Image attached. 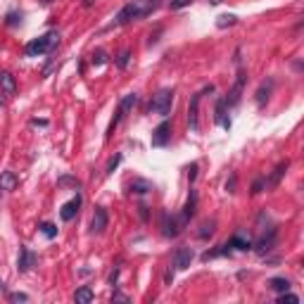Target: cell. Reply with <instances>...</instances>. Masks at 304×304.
<instances>
[{"label": "cell", "mask_w": 304, "mask_h": 304, "mask_svg": "<svg viewBox=\"0 0 304 304\" xmlns=\"http://www.w3.org/2000/svg\"><path fill=\"white\" fill-rule=\"evenodd\" d=\"M159 5H162V0H131V2H126V5L117 12L114 24H117V26H124V24L138 22V19H143V17L157 12L159 10Z\"/></svg>", "instance_id": "obj_1"}, {"label": "cell", "mask_w": 304, "mask_h": 304, "mask_svg": "<svg viewBox=\"0 0 304 304\" xmlns=\"http://www.w3.org/2000/svg\"><path fill=\"white\" fill-rule=\"evenodd\" d=\"M57 45H60V33L48 31V33H43V36L29 41V43L24 45V53H26V57H41V55L53 53Z\"/></svg>", "instance_id": "obj_2"}, {"label": "cell", "mask_w": 304, "mask_h": 304, "mask_svg": "<svg viewBox=\"0 0 304 304\" xmlns=\"http://www.w3.org/2000/svg\"><path fill=\"white\" fill-rule=\"evenodd\" d=\"M171 105H174V88H162L157 90L150 100V112L152 114H162L166 117L171 112Z\"/></svg>", "instance_id": "obj_3"}, {"label": "cell", "mask_w": 304, "mask_h": 304, "mask_svg": "<svg viewBox=\"0 0 304 304\" xmlns=\"http://www.w3.org/2000/svg\"><path fill=\"white\" fill-rule=\"evenodd\" d=\"M138 102V95L136 93H129V95H124V100L119 102V107H117V112H114V117H112V121H109V126H107V138L114 133V129L119 126V121L126 117V112H131L133 109V105Z\"/></svg>", "instance_id": "obj_4"}, {"label": "cell", "mask_w": 304, "mask_h": 304, "mask_svg": "<svg viewBox=\"0 0 304 304\" xmlns=\"http://www.w3.org/2000/svg\"><path fill=\"white\" fill-rule=\"evenodd\" d=\"M183 219L181 217H174V214H162V235L164 238H178L181 230H183Z\"/></svg>", "instance_id": "obj_5"}, {"label": "cell", "mask_w": 304, "mask_h": 304, "mask_svg": "<svg viewBox=\"0 0 304 304\" xmlns=\"http://www.w3.org/2000/svg\"><path fill=\"white\" fill-rule=\"evenodd\" d=\"M169 141H171V121L164 119L157 129L152 131V148H166L169 145Z\"/></svg>", "instance_id": "obj_6"}, {"label": "cell", "mask_w": 304, "mask_h": 304, "mask_svg": "<svg viewBox=\"0 0 304 304\" xmlns=\"http://www.w3.org/2000/svg\"><path fill=\"white\" fill-rule=\"evenodd\" d=\"M245 81H247V74H245V69H240L238 76H235V83L230 86V90H228V107H233V105H238L240 98H242V90H245Z\"/></svg>", "instance_id": "obj_7"}, {"label": "cell", "mask_w": 304, "mask_h": 304, "mask_svg": "<svg viewBox=\"0 0 304 304\" xmlns=\"http://www.w3.org/2000/svg\"><path fill=\"white\" fill-rule=\"evenodd\" d=\"M207 88L200 90V93H195V95L190 98V105H188V124H190V131H193V133H197V129H200V119H197L200 114H197V109H200V100H202V95L207 93Z\"/></svg>", "instance_id": "obj_8"}, {"label": "cell", "mask_w": 304, "mask_h": 304, "mask_svg": "<svg viewBox=\"0 0 304 304\" xmlns=\"http://www.w3.org/2000/svg\"><path fill=\"white\" fill-rule=\"evenodd\" d=\"M276 235H278V228L271 226L269 228V233H261V238L257 240L252 247L259 252V254H266L269 250H273V245H276Z\"/></svg>", "instance_id": "obj_9"}, {"label": "cell", "mask_w": 304, "mask_h": 304, "mask_svg": "<svg viewBox=\"0 0 304 304\" xmlns=\"http://www.w3.org/2000/svg\"><path fill=\"white\" fill-rule=\"evenodd\" d=\"M195 259V252L193 247H178L174 254V266L178 271H185V269H190V264Z\"/></svg>", "instance_id": "obj_10"}, {"label": "cell", "mask_w": 304, "mask_h": 304, "mask_svg": "<svg viewBox=\"0 0 304 304\" xmlns=\"http://www.w3.org/2000/svg\"><path fill=\"white\" fill-rule=\"evenodd\" d=\"M107 209L105 207H95V214H93V221H90V233H95V235H100L105 228H107Z\"/></svg>", "instance_id": "obj_11"}, {"label": "cell", "mask_w": 304, "mask_h": 304, "mask_svg": "<svg viewBox=\"0 0 304 304\" xmlns=\"http://www.w3.org/2000/svg\"><path fill=\"white\" fill-rule=\"evenodd\" d=\"M230 250H238V252H247V250H252V240H250V235H245L242 230H238L233 238L228 240L226 242Z\"/></svg>", "instance_id": "obj_12"}, {"label": "cell", "mask_w": 304, "mask_h": 304, "mask_svg": "<svg viewBox=\"0 0 304 304\" xmlns=\"http://www.w3.org/2000/svg\"><path fill=\"white\" fill-rule=\"evenodd\" d=\"M228 102L226 98H219L217 100V109H214V121H217L219 126H224V129H230V119H228Z\"/></svg>", "instance_id": "obj_13"}, {"label": "cell", "mask_w": 304, "mask_h": 304, "mask_svg": "<svg viewBox=\"0 0 304 304\" xmlns=\"http://www.w3.org/2000/svg\"><path fill=\"white\" fill-rule=\"evenodd\" d=\"M33 264H36V254H33L31 250H29V247H19V259H17V269H19V271H29V269H31Z\"/></svg>", "instance_id": "obj_14"}, {"label": "cell", "mask_w": 304, "mask_h": 304, "mask_svg": "<svg viewBox=\"0 0 304 304\" xmlns=\"http://www.w3.org/2000/svg\"><path fill=\"white\" fill-rule=\"evenodd\" d=\"M129 190L133 193V195H148V193L154 190V183H150L148 178H133L131 185H129Z\"/></svg>", "instance_id": "obj_15"}, {"label": "cell", "mask_w": 304, "mask_h": 304, "mask_svg": "<svg viewBox=\"0 0 304 304\" xmlns=\"http://www.w3.org/2000/svg\"><path fill=\"white\" fill-rule=\"evenodd\" d=\"M78 207H81V195H76L74 200H69V202L60 209V217H62V221H72V219L78 214Z\"/></svg>", "instance_id": "obj_16"}, {"label": "cell", "mask_w": 304, "mask_h": 304, "mask_svg": "<svg viewBox=\"0 0 304 304\" xmlns=\"http://www.w3.org/2000/svg\"><path fill=\"white\" fill-rule=\"evenodd\" d=\"M17 185H19V178H17L14 171L7 169V171H2V174H0V190H2V193H12Z\"/></svg>", "instance_id": "obj_17"}, {"label": "cell", "mask_w": 304, "mask_h": 304, "mask_svg": "<svg viewBox=\"0 0 304 304\" xmlns=\"http://www.w3.org/2000/svg\"><path fill=\"white\" fill-rule=\"evenodd\" d=\"M0 90H2L7 98L17 93V81H14V76H12L10 72H2V74H0Z\"/></svg>", "instance_id": "obj_18"}, {"label": "cell", "mask_w": 304, "mask_h": 304, "mask_svg": "<svg viewBox=\"0 0 304 304\" xmlns=\"http://www.w3.org/2000/svg\"><path fill=\"white\" fill-rule=\"evenodd\" d=\"M195 207H197V193H195V190H190V195H188V202H185L183 212H181V219H183V224H188L190 219L195 217Z\"/></svg>", "instance_id": "obj_19"}, {"label": "cell", "mask_w": 304, "mask_h": 304, "mask_svg": "<svg viewBox=\"0 0 304 304\" xmlns=\"http://www.w3.org/2000/svg\"><path fill=\"white\" fill-rule=\"evenodd\" d=\"M271 88H273V81H269V83H261V88L257 90V105H259V107H264V105L269 102Z\"/></svg>", "instance_id": "obj_20"}, {"label": "cell", "mask_w": 304, "mask_h": 304, "mask_svg": "<svg viewBox=\"0 0 304 304\" xmlns=\"http://www.w3.org/2000/svg\"><path fill=\"white\" fill-rule=\"evenodd\" d=\"M266 285H269V290H273V293H285V290H290V281H288V278H271Z\"/></svg>", "instance_id": "obj_21"}, {"label": "cell", "mask_w": 304, "mask_h": 304, "mask_svg": "<svg viewBox=\"0 0 304 304\" xmlns=\"http://www.w3.org/2000/svg\"><path fill=\"white\" fill-rule=\"evenodd\" d=\"M288 166H290V162H288V159L278 164V166H276V171L271 174V178L266 181V185H278V183H281V178H283V174H285V169H288Z\"/></svg>", "instance_id": "obj_22"}, {"label": "cell", "mask_w": 304, "mask_h": 304, "mask_svg": "<svg viewBox=\"0 0 304 304\" xmlns=\"http://www.w3.org/2000/svg\"><path fill=\"white\" fill-rule=\"evenodd\" d=\"M214 230H217V221H214V219H209V221H205V224L200 226L197 235H200L202 240H207V238H212V235H214Z\"/></svg>", "instance_id": "obj_23"}, {"label": "cell", "mask_w": 304, "mask_h": 304, "mask_svg": "<svg viewBox=\"0 0 304 304\" xmlns=\"http://www.w3.org/2000/svg\"><path fill=\"white\" fill-rule=\"evenodd\" d=\"M93 297H95V295H93V290H90V288H78V290L74 293V300L78 304H90V302H93Z\"/></svg>", "instance_id": "obj_24"}, {"label": "cell", "mask_w": 304, "mask_h": 304, "mask_svg": "<svg viewBox=\"0 0 304 304\" xmlns=\"http://www.w3.org/2000/svg\"><path fill=\"white\" fill-rule=\"evenodd\" d=\"M235 22H238V17H235V14H221V17H219V22H217V26L219 29H226V26H233Z\"/></svg>", "instance_id": "obj_25"}, {"label": "cell", "mask_w": 304, "mask_h": 304, "mask_svg": "<svg viewBox=\"0 0 304 304\" xmlns=\"http://www.w3.org/2000/svg\"><path fill=\"white\" fill-rule=\"evenodd\" d=\"M90 62H93L95 67H102L105 62H107V53H105V50H95L93 57H90Z\"/></svg>", "instance_id": "obj_26"}, {"label": "cell", "mask_w": 304, "mask_h": 304, "mask_svg": "<svg viewBox=\"0 0 304 304\" xmlns=\"http://www.w3.org/2000/svg\"><path fill=\"white\" fill-rule=\"evenodd\" d=\"M129 62H131V50H124V53L117 57V67H119V69H126Z\"/></svg>", "instance_id": "obj_27"}, {"label": "cell", "mask_w": 304, "mask_h": 304, "mask_svg": "<svg viewBox=\"0 0 304 304\" xmlns=\"http://www.w3.org/2000/svg\"><path fill=\"white\" fill-rule=\"evenodd\" d=\"M41 233H43L45 238H55L57 235V226H53V224H41Z\"/></svg>", "instance_id": "obj_28"}, {"label": "cell", "mask_w": 304, "mask_h": 304, "mask_svg": "<svg viewBox=\"0 0 304 304\" xmlns=\"http://www.w3.org/2000/svg\"><path fill=\"white\" fill-rule=\"evenodd\" d=\"M19 22H22V12H10V14L5 17V24H7V26H17Z\"/></svg>", "instance_id": "obj_29"}, {"label": "cell", "mask_w": 304, "mask_h": 304, "mask_svg": "<svg viewBox=\"0 0 304 304\" xmlns=\"http://www.w3.org/2000/svg\"><path fill=\"white\" fill-rule=\"evenodd\" d=\"M278 302H300V297H297V295H290L288 293V290H285V293H278Z\"/></svg>", "instance_id": "obj_30"}, {"label": "cell", "mask_w": 304, "mask_h": 304, "mask_svg": "<svg viewBox=\"0 0 304 304\" xmlns=\"http://www.w3.org/2000/svg\"><path fill=\"white\" fill-rule=\"evenodd\" d=\"M264 185H266V178H257V181L252 183V195H259L261 190H264Z\"/></svg>", "instance_id": "obj_31"}, {"label": "cell", "mask_w": 304, "mask_h": 304, "mask_svg": "<svg viewBox=\"0 0 304 304\" xmlns=\"http://www.w3.org/2000/svg\"><path fill=\"white\" fill-rule=\"evenodd\" d=\"M193 0H169V7L171 10H181V7H188Z\"/></svg>", "instance_id": "obj_32"}, {"label": "cell", "mask_w": 304, "mask_h": 304, "mask_svg": "<svg viewBox=\"0 0 304 304\" xmlns=\"http://www.w3.org/2000/svg\"><path fill=\"white\" fill-rule=\"evenodd\" d=\"M119 162H121V154H114V157L109 159V164H107V174H112V171L119 166Z\"/></svg>", "instance_id": "obj_33"}, {"label": "cell", "mask_w": 304, "mask_h": 304, "mask_svg": "<svg viewBox=\"0 0 304 304\" xmlns=\"http://www.w3.org/2000/svg\"><path fill=\"white\" fill-rule=\"evenodd\" d=\"M10 302H29V295H24V293H12V295H10Z\"/></svg>", "instance_id": "obj_34"}, {"label": "cell", "mask_w": 304, "mask_h": 304, "mask_svg": "<svg viewBox=\"0 0 304 304\" xmlns=\"http://www.w3.org/2000/svg\"><path fill=\"white\" fill-rule=\"evenodd\" d=\"M72 183L74 188H81V181H76V178H72V176H65V178H60V185H67Z\"/></svg>", "instance_id": "obj_35"}, {"label": "cell", "mask_w": 304, "mask_h": 304, "mask_svg": "<svg viewBox=\"0 0 304 304\" xmlns=\"http://www.w3.org/2000/svg\"><path fill=\"white\" fill-rule=\"evenodd\" d=\"M112 302H131V300H129V297H126V295L114 293V295H112Z\"/></svg>", "instance_id": "obj_36"}, {"label": "cell", "mask_w": 304, "mask_h": 304, "mask_svg": "<svg viewBox=\"0 0 304 304\" xmlns=\"http://www.w3.org/2000/svg\"><path fill=\"white\" fill-rule=\"evenodd\" d=\"M188 178H190V181H195L197 178V164H190V169H188Z\"/></svg>", "instance_id": "obj_37"}, {"label": "cell", "mask_w": 304, "mask_h": 304, "mask_svg": "<svg viewBox=\"0 0 304 304\" xmlns=\"http://www.w3.org/2000/svg\"><path fill=\"white\" fill-rule=\"evenodd\" d=\"M171 281H174V269H169V271L164 273V283H166V285H171Z\"/></svg>", "instance_id": "obj_38"}, {"label": "cell", "mask_w": 304, "mask_h": 304, "mask_svg": "<svg viewBox=\"0 0 304 304\" xmlns=\"http://www.w3.org/2000/svg\"><path fill=\"white\" fill-rule=\"evenodd\" d=\"M226 190H228V193H233V190H235V174L230 176V181L226 183Z\"/></svg>", "instance_id": "obj_39"}, {"label": "cell", "mask_w": 304, "mask_h": 304, "mask_svg": "<svg viewBox=\"0 0 304 304\" xmlns=\"http://www.w3.org/2000/svg\"><path fill=\"white\" fill-rule=\"evenodd\" d=\"M31 124H33V126H48V121H45V119H33Z\"/></svg>", "instance_id": "obj_40"}, {"label": "cell", "mask_w": 304, "mask_h": 304, "mask_svg": "<svg viewBox=\"0 0 304 304\" xmlns=\"http://www.w3.org/2000/svg\"><path fill=\"white\" fill-rule=\"evenodd\" d=\"M138 209H141V217H143V219H148V207H145V205H141V207H138Z\"/></svg>", "instance_id": "obj_41"}, {"label": "cell", "mask_w": 304, "mask_h": 304, "mask_svg": "<svg viewBox=\"0 0 304 304\" xmlns=\"http://www.w3.org/2000/svg\"><path fill=\"white\" fill-rule=\"evenodd\" d=\"M93 5V0H83V7H90Z\"/></svg>", "instance_id": "obj_42"}, {"label": "cell", "mask_w": 304, "mask_h": 304, "mask_svg": "<svg viewBox=\"0 0 304 304\" xmlns=\"http://www.w3.org/2000/svg\"><path fill=\"white\" fill-rule=\"evenodd\" d=\"M209 2H212V5H219V2H221V0H209Z\"/></svg>", "instance_id": "obj_43"}, {"label": "cell", "mask_w": 304, "mask_h": 304, "mask_svg": "<svg viewBox=\"0 0 304 304\" xmlns=\"http://www.w3.org/2000/svg\"><path fill=\"white\" fill-rule=\"evenodd\" d=\"M0 290H2V281H0Z\"/></svg>", "instance_id": "obj_44"}, {"label": "cell", "mask_w": 304, "mask_h": 304, "mask_svg": "<svg viewBox=\"0 0 304 304\" xmlns=\"http://www.w3.org/2000/svg\"><path fill=\"white\" fill-rule=\"evenodd\" d=\"M43 2H53V0H43Z\"/></svg>", "instance_id": "obj_45"}]
</instances>
